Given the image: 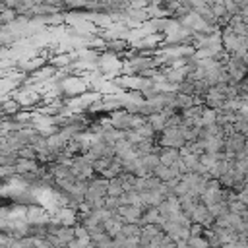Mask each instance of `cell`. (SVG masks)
Listing matches in <instances>:
<instances>
[{
  "label": "cell",
  "instance_id": "ba28073f",
  "mask_svg": "<svg viewBox=\"0 0 248 248\" xmlns=\"http://www.w3.org/2000/svg\"><path fill=\"white\" fill-rule=\"evenodd\" d=\"M130 112L126 108H116L112 112H108V120L112 124V128L116 130H130Z\"/></svg>",
  "mask_w": 248,
  "mask_h": 248
},
{
  "label": "cell",
  "instance_id": "277c9868",
  "mask_svg": "<svg viewBox=\"0 0 248 248\" xmlns=\"http://www.w3.org/2000/svg\"><path fill=\"white\" fill-rule=\"evenodd\" d=\"M225 101H227V95H225L217 85L207 87V91H205V95H203V105H205V107L215 108V110H221L223 105H225Z\"/></svg>",
  "mask_w": 248,
  "mask_h": 248
},
{
  "label": "cell",
  "instance_id": "ffe728a7",
  "mask_svg": "<svg viewBox=\"0 0 248 248\" xmlns=\"http://www.w3.org/2000/svg\"><path fill=\"white\" fill-rule=\"evenodd\" d=\"M244 136H246V143H248V132H246V134H244Z\"/></svg>",
  "mask_w": 248,
  "mask_h": 248
},
{
  "label": "cell",
  "instance_id": "52a82bcc",
  "mask_svg": "<svg viewBox=\"0 0 248 248\" xmlns=\"http://www.w3.org/2000/svg\"><path fill=\"white\" fill-rule=\"evenodd\" d=\"M120 217L124 219V223H140L141 225V217H143V207L134 205V203H126L118 209Z\"/></svg>",
  "mask_w": 248,
  "mask_h": 248
},
{
  "label": "cell",
  "instance_id": "ac0fdd59",
  "mask_svg": "<svg viewBox=\"0 0 248 248\" xmlns=\"http://www.w3.org/2000/svg\"><path fill=\"white\" fill-rule=\"evenodd\" d=\"M223 248H248V242H244V240H232V242L225 244Z\"/></svg>",
  "mask_w": 248,
  "mask_h": 248
},
{
  "label": "cell",
  "instance_id": "7a4b0ae2",
  "mask_svg": "<svg viewBox=\"0 0 248 248\" xmlns=\"http://www.w3.org/2000/svg\"><path fill=\"white\" fill-rule=\"evenodd\" d=\"M107 190H108V178L103 176H95L89 180L87 184V192H85V200L87 202H99L107 198Z\"/></svg>",
  "mask_w": 248,
  "mask_h": 248
},
{
  "label": "cell",
  "instance_id": "9c48e42d",
  "mask_svg": "<svg viewBox=\"0 0 248 248\" xmlns=\"http://www.w3.org/2000/svg\"><path fill=\"white\" fill-rule=\"evenodd\" d=\"M161 157V163L163 165H169V167H176L178 161H180V149L176 147H165V145H157L155 149Z\"/></svg>",
  "mask_w": 248,
  "mask_h": 248
},
{
  "label": "cell",
  "instance_id": "8992f818",
  "mask_svg": "<svg viewBox=\"0 0 248 248\" xmlns=\"http://www.w3.org/2000/svg\"><path fill=\"white\" fill-rule=\"evenodd\" d=\"M45 165L39 159H27V157H17L16 161V172L25 174V172H41Z\"/></svg>",
  "mask_w": 248,
  "mask_h": 248
},
{
  "label": "cell",
  "instance_id": "2e32d148",
  "mask_svg": "<svg viewBox=\"0 0 248 248\" xmlns=\"http://www.w3.org/2000/svg\"><path fill=\"white\" fill-rule=\"evenodd\" d=\"M114 157L116 155H107V157H99L97 161H93V169H95V172H97V176L103 172V170H107L110 165H112V161H114Z\"/></svg>",
  "mask_w": 248,
  "mask_h": 248
},
{
  "label": "cell",
  "instance_id": "d6986e66",
  "mask_svg": "<svg viewBox=\"0 0 248 248\" xmlns=\"http://www.w3.org/2000/svg\"><path fill=\"white\" fill-rule=\"evenodd\" d=\"M89 244H85V242H81V240H78V238H74L70 244H68V248H87Z\"/></svg>",
  "mask_w": 248,
  "mask_h": 248
},
{
  "label": "cell",
  "instance_id": "6da1fadb",
  "mask_svg": "<svg viewBox=\"0 0 248 248\" xmlns=\"http://www.w3.org/2000/svg\"><path fill=\"white\" fill-rule=\"evenodd\" d=\"M157 145H165V147H176L182 149L186 145V138L182 136L180 126H169L165 128L161 134H157Z\"/></svg>",
  "mask_w": 248,
  "mask_h": 248
},
{
  "label": "cell",
  "instance_id": "30bf717a",
  "mask_svg": "<svg viewBox=\"0 0 248 248\" xmlns=\"http://www.w3.org/2000/svg\"><path fill=\"white\" fill-rule=\"evenodd\" d=\"M153 174L157 178H161L163 182H170V180H176V178L182 176V172H180L178 167H169V165H163V163L153 170Z\"/></svg>",
  "mask_w": 248,
  "mask_h": 248
},
{
  "label": "cell",
  "instance_id": "e0dca14e",
  "mask_svg": "<svg viewBox=\"0 0 248 248\" xmlns=\"http://www.w3.org/2000/svg\"><path fill=\"white\" fill-rule=\"evenodd\" d=\"M229 209H231L232 213H238V215H240V213L246 209V203H244V202H240L238 198H234V200H231V202H229Z\"/></svg>",
  "mask_w": 248,
  "mask_h": 248
},
{
  "label": "cell",
  "instance_id": "9a60e30c",
  "mask_svg": "<svg viewBox=\"0 0 248 248\" xmlns=\"http://www.w3.org/2000/svg\"><path fill=\"white\" fill-rule=\"evenodd\" d=\"M124 192H126V190H124V186H122L120 174L108 180V190H107V196H116V198H118V196H122Z\"/></svg>",
  "mask_w": 248,
  "mask_h": 248
},
{
  "label": "cell",
  "instance_id": "5b68a950",
  "mask_svg": "<svg viewBox=\"0 0 248 248\" xmlns=\"http://www.w3.org/2000/svg\"><path fill=\"white\" fill-rule=\"evenodd\" d=\"M190 219H192V223L203 225L205 229H209V227L215 223V217L211 215L209 207H207L205 203H202V202H198V205H196V207H194V211L190 213Z\"/></svg>",
  "mask_w": 248,
  "mask_h": 248
},
{
  "label": "cell",
  "instance_id": "5bb4252c",
  "mask_svg": "<svg viewBox=\"0 0 248 248\" xmlns=\"http://www.w3.org/2000/svg\"><path fill=\"white\" fill-rule=\"evenodd\" d=\"M141 161H143L145 169H147L151 174H153V170L161 165V157H159L157 151H151V153H147V155H141Z\"/></svg>",
  "mask_w": 248,
  "mask_h": 248
},
{
  "label": "cell",
  "instance_id": "7c38bea8",
  "mask_svg": "<svg viewBox=\"0 0 248 248\" xmlns=\"http://www.w3.org/2000/svg\"><path fill=\"white\" fill-rule=\"evenodd\" d=\"M103 227H105V231L114 238L116 234H120V231H122V227H124V219L120 217V213H114L108 221L103 223Z\"/></svg>",
  "mask_w": 248,
  "mask_h": 248
},
{
  "label": "cell",
  "instance_id": "8fae6325",
  "mask_svg": "<svg viewBox=\"0 0 248 248\" xmlns=\"http://www.w3.org/2000/svg\"><path fill=\"white\" fill-rule=\"evenodd\" d=\"M180 209H182V207H180V198L174 196V194L167 196L165 202L159 205V211H161V215H163L165 219H169L172 213H176V211H180Z\"/></svg>",
  "mask_w": 248,
  "mask_h": 248
},
{
  "label": "cell",
  "instance_id": "3957f363",
  "mask_svg": "<svg viewBox=\"0 0 248 248\" xmlns=\"http://www.w3.org/2000/svg\"><path fill=\"white\" fill-rule=\"evenodd\" d=\"M246 147H248V143H246V136H244V134H240V132H231V134H227V138H225V153L236 157V155H238L240 151H244Z\"/></svg>",
  "mask_w": 248,
  "mask_h": 248
},
{
  "label": "cell",
  "instance_id": "4fadbf2b",
  "mask_svg": "<svg viewBox=\"0 0 248 248\" xmlns=\"http://www.w3.org/2000/svg\"><path fill=\"white\" fill-rule=\"evenodd\" d=\"M217 116H219V110H215V108H209V107H205L196 126H209V124H215V122H217Z\"/></svg>",
  "mask_w": 248,
  "mask_h": 248
}]
</instances>
